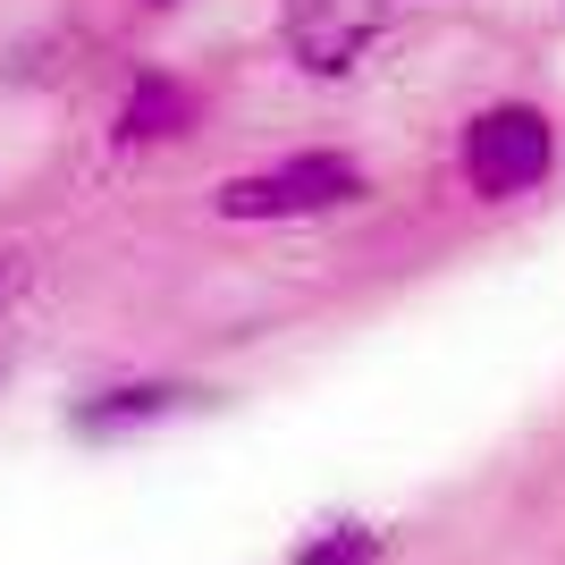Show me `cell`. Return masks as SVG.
Here are the masks:
<instances>
[{
  "mask_svg": "<svg viewBox=\"0 0 565 565\" xmlns=\"http://www.w3.org/2000/svg\"><path fill=\"white\" fill-rule=\"evenodd\" d=\"M18 312H25V262L0 245V380L18 363Z\"/></svg>",
  "mask_w": 565,
  "mask_h": 565,
  "instance_id": "obj_7",
  "label": "cell"
},
{
  "mask_svg": "<svg viewBox=\"0 0 565 565\" xmlns=\"http://www.w3.org/2000/svg\"><path fill=\"white\" fill-rule=\"evenodd\" d=\"M548 169H557V118L541 102H490L456 136V178L472 186V203H523L548 186Z\"/></svg>",
  "mask_w": 565,
  "mask_h": 565,
  "instance_id": "obj_1",
  "label": "cell"
},
{
  "mask_svg": "<svg viewBox=\"0 0 565 565\" xmlns=\"http://www.w3.org/2000/svg\"><path fill=\"white\" fill-rule=\"evenodd\" d=\"M203 127V85L178 68H136L127 94L110 110V143L118 152H152V143H186Z\"/></svg>",
  "mask_w": 565,
  "mask_h": 565,
  "instance_id": "obj_3",
  "label": "cell"
},
{
  "mask_svg": "<svg viewBox=\"0 0 565 565\" xmlns=\"http://www.w3.org/2000/svg\"><path fill=\"white\" fill-rule=\"evenodd\" d=\"M296 565H380V532L372 523H330L296 548Z\"/></svg>",
  "mask_w": 565,
  "mask_h": 565,
  "instance_id": "obj_6",
  "label": "cell"
},
{
  "mask_svg": "<svg viewBox=\"0 0 565 565\" xmlns=\"http://www.w3.org/2000/svg\"><path fill=\"white\" fill-rule=\"evenodd\" d=\"M178 405H186L178 380H118V388H94V397L76 405V430H85V439H127V430L169 423Z\"/></svg>",
  "mask_w": 565,
  "mask_h": 565,
  "instance_id": "obj_5",
  "label": "cell"
},
{
  "mask_svg": "<svg viewBox=\"0 0 565 565\" xmlns=\"http://www.w3.org/2000/svg\"><path fill=\"white\" fill-rule=\"evenodd\" d=\"M380 34V0H287V51L305 76H347Z\"/></svg>",
  "mask_w": 565,
  "mask_h": 565,
  "instance_id": "obj_4",
  "label": "cell"
},
{
  "mask_svg": "<svg viewBox=\"0 0 565 565\" xmlns=\"http://www.w3.org/2000/svg\"><path fill=\"white\" fill-rule=\"evenodd\" d=\"M143 9H178V0H143Z\"/></svg>",
  "mask_w": 565,
  "mask_h": 565,
  "instance_id": "obj_8",
  "label": "cell"
},
{
  "mask_svg": "<svg viewBox=\"0 0 565 565\" xmlns=\"http://www.w3.org/2000/svg\"><path fill=\"white\" fill-rule=\"evenodd\" d=\"M363 203V169L347 152H279L262 169H236L220 178L212 212L220 220H330Z\"/></svg>",
  "mask_w": 565,
  "mask_h": 565,
  "instance_id": "obj_2",
  "label": "cell"
}]
</instances>
